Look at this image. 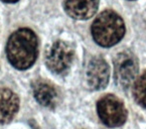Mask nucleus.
<instances>
[{
	"mask_svg": "<svg viewBox=\"0 0 146 129\" xmlns=\"http://www.w3.org/2000/svg\"><path fill=\"white\" fill-rule=\"evenodd\" d=\"M8 61L18 69L32 67L38 55V39L32 30L21 28L8 39L6 46Z\"/></svg>",
	"mask_w": 146,
	"mask_h": 129,
	"instance_id": "obj_1",
	"label": "nucleus"
},
{
	"mask_svg": "<svg viewBox=\"0 0 146 129\" xmlns=\"http://www.w3.org/2000/svg\"><path fill=\"white\" fill-rule=\"evenodd\" d=\"M125 34L122 18L112 10L102 12L92 25V35L96 44L102 47H111L117 44Z\"/></svg>",
	"mask_w": 146,
	"mask_h": 129,
	"instance_id": "obj_2",
	"label": "nucleus"
},
{
	"mask_svg": "<svg viewBox=\"0 0 146 129\" xmlns=\"http://www.w3.org/2000/svg\"><path fill=\"white\" fill-rule=\"evenodd\" d=\"M98 117L108 127H118L125 123L127 110L122 100L113 95L102 97L96 104Z\"/></svg>",
	"mask_w": 146,
	"mask_h": 129,
	"instance_id": "obj_3",
	"label": "nucleus"
},
{
	"mask_svg": "<svg viewBox=\"0 0 146 129\" xmlns=\"http://www.w3.org/2000/svg\"><path fill=\"white\" fill-rule=\"evenodd\" d=\"M114 81L122 89L130 87L138 75V61L130 51L118 53L113 60Z\"/></svg>",
	"mask_w": 146,
	"mask_h": 129,
	"instance_id": "obj_4",
	"label": "nucleus"
},
{
	"mask_svg": "<svg viewBox=\"0 0 146 129\" xmlns=\"http://www.w3.org/2000/svg\"><path fill=\"white\" fill-rule=\"evenodd\" d=\"M74 60V50L69 44L57 41L46 54L47 67L55 73L62 75L68 71Z\"/></svg>",
	"mask_w": 146,
	"mask_h": 129,
	"instance_id": "obj_5",
	"label": "nucleus"
},
{
	"mask_svg": "<svg viewBox=\"0 0 146 129\" xmlns=\"http://www.w3.org/2000/svg\"><path fill=\"white\" fill-rule=\"evenodd\" d=\"M86 79L88 85L94 91H100L108 85L110 67L102 57L96 56L90 59L86 71Z\"/></svg>",
	"mask_w": 146,
	"mask_h": 129,
	"instance_id": "obj_6",
	"label": "nucleus"
},
{
	"mask_svg": "<svg viewBox=\"0 0 146 129\" xmlns=\"http://www.w3.org/2000/svg\"><path fill=\"white\" fill-rule=\"evenodd\" d=\"M98 2L100 0H64V7L72 18L86 20L96 14Z\"/></svg>",
	"mask_w": 146,
	"mask_h": 129,
	"instance_id": "obj_7",
	"label": "nucleus"
},
{
	"mask_svg": "<svg viewBox=\"0 0 146 129\" xmlns=\"http://www.w3.org/2000/svg\"><path fill=\"white\" fill-rule=\"evenodd\" d=\"M19 108V98L12 91L0 89V124L11 121Z\"/></svg>",
	"mask_w": 146,
	"mask_h": 129,
	"instance_id": "obj_8",
	"label": "nucleus"
},
{
	"mask_svg": "<svg viewBox=\"0 0 146 129\" xmlns=\"http://www.w3.org/2000/svg\"><path fill=\"white\" fill-rule=\"evenodd\" d=\"M33 91L36 99L46 107H54L58 101V93L51 83L37 81L33 83Z\"/></svg>",
	"mask_w": 146,
	"mask_h": 129,
	"instance_id": "obj_9",
	"label": "nucleus"
},
{
	"mask_svg": "<svg viewBox=\"0 0 146 129\" xmlns=\"http://www.w3.org/2000/svg\"><path fill=\"white\" fill-rule=\"evenodd\" d=\"M132 93L135 101L146 108V71L134 81Z\"/></svg>",
	"mask_w": 146,
	"mask_h": 129,
	"instance_id": "obj_10",
	"label": "nucleus"
},
{
	"mask_svg": "<svg viewBox=\"0 0 146 129\" xmlns=\"http://www.w3.org/2000/svg\"><path fill=\"white\" fill-rule=\"evenodd\" d=\"M3 2H6V3H15V2H17L18 0H2Z\"/></svg>",
	"mask_w": 146,
	"mask_h": 129,
	"instance_id": "obj_11",
	"label": "nucleus"
}]
</instances>
